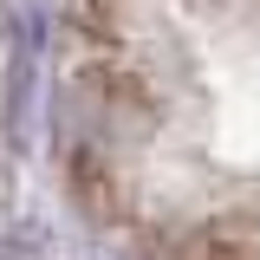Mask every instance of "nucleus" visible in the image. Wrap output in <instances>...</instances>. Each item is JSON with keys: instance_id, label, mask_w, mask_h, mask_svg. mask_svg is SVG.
Masks as SVG:
<instances>
[{"instance_id": "f257e3e1", "label": "nucleus", "mask_w": 260, "mask_h": 260, "mask_svg": "<svg viewBox=\"0 0 260 260\" xmlns=\"http://www.w3.org/2000/svg\"><path fill=\"white\" fill-rule=\"evenodd\" d=\"M176 260H260V228L254 221H208L195 228L189 241H182V254Z\"/></svg>"}]
</instances>
